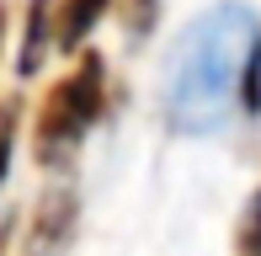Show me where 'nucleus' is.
<instances>
[{"instance_id": "obj_2", "label": "nucleus", "mask_w": 261, "mask_h": 256, "mask_svg": "<svg viewBox=\"0 0 261 256\" xmlns=\"http://www.w3.org/2000/svg\"><path fill=\"white\" fill-rule=\"evenodd\" d=\"M96 112H101V64L86 59L75 75H64L48 91V101H43V112H38V149H43V160H64L69 149L91 134Z\"/></svg>"}, {"instance_id": "obj_3", "label": "nucleus", "mask_w": 261, "mask_h": 256, "mask_svg": "<svg viewBox=\"0 0 261 256\" xmlns=\"http://www.w3.org/2000/svg\"><path fill=\"white\" fill-rule=\"evenodd\" d=\"M101 6L107 0H64V11H59V43L75 48V43L91 32V21L101 16Z\"/></svg>"}, {"instance_id": "obj_1", "label": "nucleus", "mask_w": 261, "mask_h": 256, "mask_svg": "<svg viewBox=\"0 0 261 256\" xmlns=\"http://www.w3.org/2000/svg\"><path fill=\"white\" fill-rule=\"evenodd\" d=\"M165 118L176 134H224L261 107V21L224 0L187 21L165 59Z\"/></svg>"}, {"instance_id": "obj_6", "label": "nucleus", "mask_w": 261, "mask_h": 256, "mask_svg": "<svg viewBox=\"0 0 261 256\" xmlns=\"http://www.w3.org/2000/svg\"><path fill=\"white\" fill-rule=\"evenodd\" d=\"M0 32H6V11H0Z\"/></svg>"}, {"instance_id": "obj_4", "label": "nucleus", "mask_w": 261, "mask_h": 256, "mask_svg": "<svg viewBox=\"0 0 261 256\" xmlns=\"http://www.w3.org/2000/svg\"><path fill=\"white\" fill-rule=\"evenodd\" d=\"M11 144H16V123H11V112H0V182H6V166H11Z\"/></svg>"}, {"instance_id": "obj_5", "label": "nucleus", "mask_w": 261, "mask_h": 256, "mask_svg": "<svg viewBox=\"0 0 261 256\" xmlns=\"http://www.w3.org/2000/svg\"><path fill=\"white\" fill-rule=\"evenodd\" d=\"M245 256H261V203L251 214V229H245Z\"/></svg>"}]
</instances>
